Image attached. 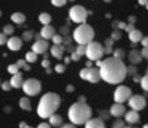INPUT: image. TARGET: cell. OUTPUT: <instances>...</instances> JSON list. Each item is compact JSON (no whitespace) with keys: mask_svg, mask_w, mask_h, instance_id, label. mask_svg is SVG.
<instances>
[{"mask_svg":"<svg viewBox=\"0 0 148 128\" xmlns=\"http://www.w3.org/2000/svg\"><path fill=\"white\" fill-rule=\"evenodd\" d=\"M86 55L89 60H99L104 55V48L97 42H89L86 45Z\"/></svg>","mask_w":148,"mask_h":128,"instance_id":"cell-5","label":"cell"},{"mask_svg":"<svg viewBox=\"0 0 148 128\" xmlns=\"http://www.w3.org/2000/svg\"><path fill=\"white\" fill-rule=\"evenodd\" d=\"M62 128H75V124H73V123L64 124V126H62Z\"/></svg>","mask_w":148,"mask_h":128,"instance_id":"cell-48","label":"cell"},{"mask_svg":"<svg viewBox=\"0 0 148 128\" xmlns=\"http://www.w3.org/2000/svg\"><path fill=\"white\" fill-rule=\"evenodd\" d=\"M24 80H23V75L20 73H16V74H13L12 79H10V84H12L13 88H21Z\"/></svg>","mask_w":148,"mask_h":128,"instance_id":"cell-18","label":"cell"},{"mask_svg":"<svg viewBox=\"0 0 148 128\" xmlns=\"http://www.w3.org/2000/svg\"><path fill=\"white\" fill-rule=\"evenodd\" d=\"M12 20L14 21V23H16V24H23L25 21V15L23 13L16 12V13H14L12 15Z\"/></svg>","mask_w":148,"mask_h":128,"instance_id":"cell-22","label":"cell"},{"mask_svg":"<svg viewBox=\"0 0 148 128\" xmlns=\"http://www.w3.org/2000/svg\"><path fill=\"white\" fill-rule=\"evenodd\" d=\"M60 105V97L57 93H47L44 94L38 104V116L42 118H49L51 114L57 112V109Z\"/></svg>","mask_w":148,"mask_h":128,"instance_id":"cell-2","label":"cell"},{"mask_svg":"<svg viewBox=\"0 0 148 128\" xmlns=\"http://www.w3.org/2000/svg\"><path fill=\"white\" fill-rule=\"evenodd\" d=\"M21 88H23L24 93L27 94V96L33 97V96H36V94L42 90V83H40L38 79L30 78V79L24 80Z\"/></svg>","mask_w":148,"mask_h":128,"instance_id":"cell-7","label":"cell"},{"mask_svg":"<svg viewBox=\"0 0 148 128\" xmlns=\"http://www.w3.org/2000/svg\"><path fill=\"white\" fill-rule=\"evenodd\" d=\"M125 30H127L128 33L131 31V30H133V29H134V27H133V23H128V24H125Z\"/></svg>","mask_w":148,"mask_h":128,"instance_id":"cell-42","label":"cell"},{"mask_svg":"<svg viewBox=\"0 0 148 128\" xmlns=\"http://www.w3.org/2000/svg\"><path fill=\"white\" fill-rule=\"evenodd\" d=\"M70 60H72V59H70V58H65V63H69Z\"/></svg>","mask_w":148,"mask_h":128,"instance_id":"cell-51","label":"cell"},{"mask_svg":"<svg viewBox=\"0 0 148 128\" xmlns=\"http://www.w3.org/2000/svg\"><path fill=\"white\" fill-rule=\"evenodd\" d=\"M6 45L12 50H19V49H21V47H23V40L20 38H18V36H12V38L6 42Z\"/></svg>","mask_w":148,"mask_h":128,"instance_id":"cell-12","label":"cell"},{"mask_svg":"<svg viewBox=\"0 0 148 128\" xmlns=\"http://www.w3.org/2000/svg\"><path fill=\"white\" fill-rule=\"evenodd\" d=\"M79 58L80 57L75 52H74V53H72V57H70V59H72V60H79Z\"/></svg>","mask_w":148,"mask_h":128,"instance_id":"cell-44","label":"cell"},{"mask_svg":"<svg viewBox=\"0 0 148 128\" xmlns=\"http://www.w3.org/2000/svg\"><path fill=\"white\" fill-rule=\"evenodd\" d=\"M138 3H139V5H146L148 3V0H138Z\"/></svg>","mask_w":148,"mask_h":128,"instance_id":"cell-49","label":"cell"},{"mask_svg":"<svg viewBox=\"0 0 148 128\" xmlns=\"http://www.w3.org/2000/svg\"><path fill=\"white\" fill-rule=\"evenodd\" d=\"M64 71H65V65H63V64H58L55 67V72L57 73H63Z\"/></svg>","mask_w":148,"mask_h":128,"instance_id":"cell-37","label":"cell"},{"mask_svg":"<svg viewBox=\"0 0 148 128\" xmlns=\"http://www.w3.org/2000/svg\"><path fill=\"white\" fill-rule=\"evenodd\" d=\"M68 117L73 124H84L92 117V108L86 103L77 102L70 105Z\"/></svg>","mask_w":148,"mask_h":128,"instance_id":"cell-3","label":"cell"},{"mask_svg":"<svg viewBox=\"0 0 148 128\" xmlns=\"http://www.w3.org/2000/svg\"><path fill=\"white\" fill-rule=\"evenodd\" d=\"M48 48H49V44H48V42L45 39H38L33 44L32 50L36 54H44L48 50Z\"/></svg>","mask_w":148,"mask_h":128,"instance_id":"cell-11","label":"cell"},{"mask_svg":"<svg viewBox=\"0 0 148 128\" xmlns=\"http://www.w3.org/2000/svg\"><path fill=\"white\" fill-rule=\"evenodd\" d=\"M136 72H137L136 67H129V68H127V74H131V75H136Z\"/></svg>","mask_w":148,"mask_h":128,"instance_id":"cell-39","label":"cell"},{"mask_svg":"<svg viewBox=\"0 0 148 128\" xmlns=\"http://www.w3.org/2000/svg\"><path fill=\"white\" fill-rule=\"evenodd\" d=\"M64 50L65 49H64V47H63L62 44H54L50 48V53H51V55H53L54 58H57V59H62Z\"/></svg>","mask_w":148,"mask_h":128,"instance_id":"cell-17","label":"cell"},{"mask_svg":"<svg viewBox=\"0 0 148 128\" xmlns=\"http://www.w3.org/2000/svg\"><path fill=\"white\" fill-rule=\"evenodd\" d=\"M140 44L143 47H148V36H143V38L140 39Z\"/></svg>","mask_w":148,"mask_h":128,"instance_id":"cell-40","label":"cell"},{"mask_svg":"<svg viewBox=\"0 0 148 128\" xmlns=\"http://www.w3.org/2000/svg\"><path fill=\"white\" fill-rule=\"evenodd\" d=\"M51 40H53L54 44H62L63 43V38L59 34H54L53 38H51Z\"/></svg>","mask_w":148,"mask_h":128,"instance_id":"cell-32","label":"cell"},{"mask_svg":"<svg viewBox=\"0 0 148 128\" xmlns=\"http://www.w3.org/2000/svg\"><path fill=\"white\" fill-rule=\"evenodd\" d=\"M55 34V29L51 27L50 24H48V25H44L43 29L40 30V36H42L43 39H45V40H49L53 38V35Z\"/></svg>","mask_w":148,"mask_h":128,"instance_id":"cell-14","label":"cell"},{"mask_svg":"<svg viewBox=\"0 0 148 128\" xmlns=\"http://www.w3.org/2000/svg\"><path fill=\"white\" fill-rule=\"evenodd\" d=\"M84 124H86V128H106V124L101 118H90Z\"/></svg>","mask_w":148,"mask_h":128,"instance_id":"cell-15","label":"cell"},{"mask_svg":"<svg viewBox=\"0 0 148 128\" xmlns=\"http://www.w3.org/2000/svg\"><path fill=\"white\" fill-rule=\"evenodd\" d=\"M79 75L82 79L88 80V82H90V83H97V82H99V79H102L99 69L92 68V67H87V68L82 69L79 73Z\"/></svg>","mask_w":148,"mask_h":128,"instance_id":"cell-8","label":"cell"},{"mask_svg":"<svg viewBox=\"0 0 148 128\" xmlns=\"http://www.w3.org/2000/svg\"><path fill=\"white\" fill-rule=\"evenodd\" d=\"M75 53L78 54L79 57L86 55V45H83V44H78V47H77V49H75Z\"/></svg>","mask_w":148,"mask_h":128,"instance_id":"cell-28","label":"cell"},{"mask_svg":"<svg viewBox=\"0 0 148 128\" xmlns=\"http://www.w3.org/2000/svg\"><path fill=\"white\" fill-rule=\"evenodd\" d=\"M124 117H125V122L129 123V124H134L139 120V114L137 113V111H134V109H132V111H129V112H125Z\"/></svg>","mask_w":148,"mask_h":128,"instance_id":"cell-16","label":"cell"},{"mask_svg":"<svg viewBox=\"0 0 148 128\" xmlns=\"http://www.w3.org/2000/svg\"><path fill=\"white\" fill-rule=\"evenodd\" d=\"M16 65H18V67H19V69H20V68H24L25 65H27V63H25V60L20 59V60H18V62H16Z\"/></svg>","mask_w":148,"mask_h":128,"instance_id":"cell-41","label":"cell"},{"mask_svg":"<svg viewBox=\"0 0 148 128\" xmlns=\"http://www.w3.org/2000/svg\"><path fill=\"white\" fill-rule=\"evenodd\" d=\"M42 65L44 68H49V65H50V62L48 60V59H44L43 62H42Z\"/></svg>","mask_w":148,"mask_h":128,"instance_id":"cell-43","label":"cell"},{"mask_svg":"<svg viewBox=\"0 0 148 128\" xmlns=\"http://www.w3.org/2000/svg\"><path fill=\"white\" fill-rule=\"evenodd\" d=\"M24 128H33V127H29V126H27V124H25V127Z\"/></svg>","mask_w":148,"mask_h":128,"instance_id":"cell-53","label":"cell"},{"mask_svg":"<svg viewBox=\"0 0 148 128\" xmlns=\"http://www.w3.org/2000/svg\"><path fill=\"white\" fill-rule=\"evenodd\" d=\"M36 58H38V54L34 53L33 50H30V52H28L25 54V60H27L28 63H34L36 60Z\"/></svg>","mask_w":148,"mask_h":128,"instance_id":"cell-25","label":"cell"},{"mask_svg":"<svg viewBox=\"0 0 148 128\" xmlns=\"http://www.w3.org/2000/svg\"><path fill=\"white\" fill-rule=\"evenodd\" d=\"M140 87H142L146 92H148V74H146L144 77L140 78Z\"/></svg>","mask_w":148,"mask_h":128,"instance_id":"cell-26","label":"cell"},{"mask_svg":"<svg viewBox=\"0 0 148 128\" xmlns=\"http://www.w3.org/2000/svg\"><path fill=\"white\" fill-rule=\"evenodd\" d=\"M125 126H124V122L123 120H116V122L113 123V126H112V128H124Z\"/></svg>","mask_w":148,"mask_h":128,"instance_id":"cell-33","label":"cell"},{"mask_svg":"<svg viewBox=\"0 0 148 128\" xmlns=\"http://www.w3.org/2000/svg\"><path fill=\"white\" fill-rule=\"evenodd\" d=\"M51 4L57 8H60V6H64L66 4V0H50Z\"/></svg>","mask_w":148,"mask_h":128,"instance_id":"cell-30","label":"cell"},{"mask_svg":"<svg viewBox=\"0 0 148 128\" xmlns=\"http://www.w3.org/2000/svg\"><path fill=\"white\" fill-rule=\"evenodd\" d=\"M36 128H50V126H49V123H40Z\"/></svg>","mask_w":148,"mask_h":128,"instance_id":"cell-46","label":"cell"},{"mask_svg":"<svg viewBox=\"0 0 148 128\" xmlns=\"http://www.w3.org/2000/svg\"><path fill=\"white\" fill-rule=\"evenodd\" d=\"M94 38V30L90 25L82 23L78 28H75V30L73 33V39L75 40L78 44L87 45L89 42H92Z\"/></svg>","mask_w":148,"mask_h":128,"instance_id":"cell-4","label":"cell"},{"mask_svg":"<svg viewBox=\"0 0 148 128\" xmlns=\"http://www.w3.org/2000/svg\"><path fill=\"white\" fill-rule=\"evenodd\" d=\"M144 6H146V8H147V10H148V3H147V4H146V5H144Z\"/></svg>","mask_w":148,"mask_h":128,"instance_id":"cell-54","label":"cell"},{"mask_svg":"<svg viewBox=\"0 0 148 128\" xmlns=\"http://www.w3.org/2000/svg\"><path fill=\"white\" fill-rule=\"evenodd\" d=\"M140 54H142V58H146V59H148V47H143Z\"/></svg>","mask_w":148,"mask_h":128,"instance_id":"cell-38","label":"cell"},{"mask_svg":"<svg viewBox=\"0 0 148 128\" xmlns=\"http://www.w3.org/2000/svg\"><path fill=\"white\" fill-rule=\"evenodd\" d=\"M129 62L133 64H138L140 63V60H142V54H140V52H138V50H132V52H129Z\"/></svg>","mask_w":148,"mask_h":128,"instance_id":"cell-20","label":"cell"},{"mask_svg":"<svg viewBox=\"0 0 148 128\" xmlns=\"http://www.w3.org/2000/svg\"><path fill=\"white\" fill-rule=\"evenodd\" d=\"M33 36H34V33H33V31H25L24 35H23V38H24V40H32Z\"/></svg>","mask_w":148,"mask_h":128,"instance_id":"cell-34","label":"cell"},{"mask_svg":"<svg viewBox=\"0 0 148 128\" xmlns=\"http://www.w3.org/2000/svg\"><path fill=\"white\" fill-rule=\"evenodd\" d=\"M0 84H1V83H0Z\"/></svg>","mask_w":148,"mask_h":128,"instance_id":"cell-58","label":"cell"},{"mask_svg":"<svg viewBox=\"0 0 148 128\" xmlns=\"http://www.w3.org/2000/svg\"><path fill=\"white\" fill-rule=\"evenodd\" d=\"M128 36H129V40H131L133 44H136V43L140 42V39L143 38L142 31H140V30H137V29H133V30L129 31V33H128Z\"/></svg>","mask_w":148,"mask_h":128,"instance_id":"cell-19","label":"cell"},{"mask_svg":"<svg viewBox=\"0 0 148 128\" xmlns=\"http://www.w3.org/2000/svg\"><path fill=\"white\" fill-rule=\"evenodd\" d=\"M1 88L4 90H10L12 84H10V82H4V83H1Z\"/></svg>","mask_w":148,"mask_h":128,"instance_id":"cell-36","label":"cell"},{"mask_svg":"<svg viewBox=\"0 0 148 128\" xmlns=\"http://www.w3.org/2000/svg\"><path fill=\"white\" fill-rule=\"evenodd\" d=\"M13 33H14V27H13V25H5V27H4V34L5 35H12L13 34Z\"/></svg>","mask_w":148,"mask_h":128,"instance_id":"cell-31","label":"cell"},{"mask_svg":"<svg viewBox=\"0 0 148 128\" xmlns=\"http://www.w3.org/2000/svg\"><path fill=\"white\" fill-rule=\"evenodd\" d=\"M19 105L21 109H25V111H30V108H32L30 101H29V98H27V97H23L19 101Z\"/></svg>","mask_w":148,"mask_h":128,"instance_id":"cell-23","label":"cell"},{"mask_svg":"<svg viewBox=\"0 0 148 128\" xmlns=\"http://www.w3.org/2000/svg\"><path fill=\"white\" fill-rule=\"evenodd\" d=\"M106 1H110V0H106Z\"/></svg>","mask_w":148,"mask_h":128,"instance_id":"cell-57","label":"cell"},{"mask_svg":"<svg viewBox=\"0 0 148 128\" xmlns=\"http://www.w3.org/2000/svg\"><path fill=\"white\" fill-rule=\"evenodd\" d=\"M6 42H8V39H6V35L4 34V33H0V45L6 44Z\"/></svg>","mask_w":148,"mask_h":128,"instance_id":"cell-35","label":"cell"},{"mask_svg":"<svg viewBox=\"0 0 148 128\" xmlns=\"http://www.w3.org/2000/svg\"><path fill=\"white\" fill-rule=\"evenodd\" d=\"M106 45H107V47H112V45H113V39H112V38H110V39H107V40H106Z\"/></svg>","mask_w":148,"mask_h":128,"instance_id":"cell-47","label":"cell"},{"mask_svg":"<svg viewBox=\"0 0 148 128\" xmlns=\"http://www.w3.org/2000/svg\"><path fill=\"white\" fill-rule=\"evenodd\" d=\"M8 72L10 73V74H16V73H19V67L15 64H12V65H9L8 67Z\"/></svg>","mask_w":148,"mask_h":128,"instance_id":"cell-29","label":"cell"},{"mask_svg":"<svg viewBox=\"0 0 148 128\" xmlns=\"http://www.w3.org/2000/svg\"><path fill=\"white\" fill-rule=\"evenodd\" d=\"M0 16H1V10H0Z\"/></svg>","mask_w":148,"mask_h":128,"instance_id":"cell-56","label":"cell"},{"mask_svg":"<svg viewBox=\"0 0 148 128\" xmlns=\"http://www.w3.org/2000/svg\"><path fill=\"white\" fill-rule=\"evenodd\" d=\"M113 57L114 58H118V59H123V58L125 57V53L123 49H116L113 52Z\"/></svg>","mask_w":148,"mask_h":128,"instance_id":"cell-27","label":"cell"},{"mask_svg":"<svg viewBox=\"0 0 148 128\" xmlns=\"http://www.w3.org/2000/svg\"><path fill=\"white\" fill-rule=\"evenodd\" d=\"M143 128H148V123H146V124H144V126H143Z\"/></svg>","mask_w":148,"mask_h":128,"instance_id":"cell-52","label":"cell"},{"mask_svg":"<svg viewBox=\"0 0 148 128\" xmlns=\"http://www.w3.org/2000/svg\"><path fill=\"white\" fill-rule=\"evenodd\" d=\"M118 27L122 28V29H124L125 28V23H123V21H119V23H118Z\"/></svg>","mask_w":148,"mask_h":128,"instance_id":"cell-50","label":"cell"},{"mask_svg":"<svg viewBox=\"0 0 148 128\" xmlns=\"http://www.w3.org/2000/svg\"><path fill=\"white\" fill-rule=\"evenodd\" d=\"M87 16H88V10L82 5H74L69 10V18L74 23H78V24L86 23Z\"/></svg>","mask_w":148,"mask_h":128,"instance_id":"cell-6","label":"cell"},{"mask_svg":"<svg viewBox=\"0 0 148 128\" xmlns=\"http://www.w3.org/2000/svg\"><path fill=\"white\" fill-rule=\"evenodd\" d=\"M146 73H147V74H148V68H147V71H146Z\"/></svg>","mask_w":148,"mask_h":128,"instance_id":"cell-55","label":"cell"},{"mask_svg":"<svg viewBox=\"0 0 148 128\" xmlns=\"http://www.w3.org/2000/svg\"><path fill=\"white\" fill-rule=\"evenodd\" d=\"M131 96H132V90L128 87L119 86L114 92V101H116V103H123V102L128 101Z\"/></svg>","mask_w":148,"mask_h":128,"instance_id":"cell-9","label":"cell"},{"mask_svg":"<svg viewBox=\"0 0 148 128\" xmlns=\"http://www.w3.org/2000/svg\"><path fill=\"white\" fill-rule=\"evenodd\" d=\"M39 21L42 23L43 25H48L51 21V16L49 15L48 13H42L39 15Z\"/></svg>","mask_w":148,"mask_h":128,"instance_id":"cell-24","label":"cell"},{"mask_svg":"<svg viewBox=\"0 0 148 128\" xmlns=\"http://www.w3.org/2000/svg\"><path fill=\"white\" fill-rule=\"evenodd\" d=\"M125 113V107L122 103H116L110 107V114L116 118H119V117L124 116Z\"/></svg>","mask_w":148,"mask_h":128,"instance_id":"cell-13","label":"cell"},{"mask_svg":"<svg viewBox=\"0 0 148 128\" xmlns=\"http://www.w3.org/2000/svg\"><path fill=\"white\" fill-rule=\"evenodd\" d=\"M119 38H121V34H119V33H118V31H114L113 34H112V39H113V40L119 39Z\"/></svg>","mask_w":148,"mask_h":128,"instance_id":"cell-45","label":"cell"},{"mask_svg":"<svg viewBox=\"0 0 148 128\" xmlns=\"http://www.w3.org/2000/svg\"><path fill=\"white\" fill-rule=\"evenodd\" d=\"M101 78L107 83L118 84L122 83L127 77V67L122 59L110 57L102 62V65L99 67Z\"/></svg>","mask_w":148,"mask_h":128,"instance_id":"cell-1","label":"cell"},{"mask_svg":"<svg viewBox=\"0 0 148 128\" xmlns=\"http://www.w3.org/2000/svg\"><path fill=\"white\" fill-rule=\"evenodd\" d=\"M128 104H129V107L132 109H134V111H140V109H143L146 107V98L142 96H138V94L131 96L128 99Z\"/></svg>","mask_w":148,"mask_h":128,"instance_id":"cell-10","label":"cell"},{"mask_svg":"<svg viewBox=\"0 0 148 128\" xmlns=\"http://www.w3.org/2000/svg\"><path fill=\"white\" fill-rule=\"evenodd\" d=\"M49 123L51 124V126H54V127H59V126H62L63 124V118L59 114H51L49 117Z\"/></svg>","mask_w":148,"mask_h":128,"instance_id":"cell-21","label":"cell"}]
</instances>
